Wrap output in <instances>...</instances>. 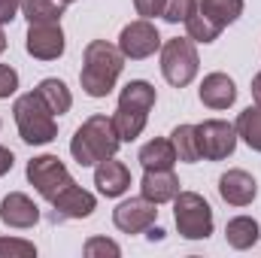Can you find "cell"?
Listing matches in <instances>:
<instances>
[{
    "mask_svg": "<svg viewBox=\"0 0 261 258\" xmlns=\"http://www.w3.org/2000/svg\"><path fill=\"white\" fill-rule=\"evenodd\" d=\"M122 70H125V55L119 46H113L107 40H91L82 52L79 85L88 97H107V94H113Z\"/></svg>",
    "mask_w": 261,
    "mask_h": 258,
    "instance_id": "1",
    "label": "cell"
},
{
    "mask_svg": "<svg viewBox=\"0 0 261 258\" xmlns=\"http://www.w3.org/2000/svg\"><path fill=\"white\" fill-rule=\"evenodd\" d=\"M119 146H122V140L113 125V116H103V113L88 116L70 137V155L79 167H97L100 161L113 158L119 152Z\"/></svg>",
    "mask_w": 261,
    "mask_h": 258,
    "instance_id": "2",
    "label": "cell"
},
{
    "mask_svg": "<svg viewBox=\"0 0 261 258\" xmlns=\"http://www.w3.org/2000/svg\"><path fill=\"white\" fill-rule=\"evenodd\" d=\"M12 119H15L18 137H21L28 146H49V143L58 137V116H55V113L49 110V104L37 94V88L15 97V104H12Z\"/></svg>",
    "mask_w": 261,
    "mask_h": 258,
    "instance_id": "3",
    "label": "cell"
},
{
    "mask_svg": "<svg viewBox=\"0 0 261 258\" xmlns=\"http://www.w3.org/2000/svg\"><path fill=\"white\" fill-rule=\"evenodd\" d=\"M158 58H161V76L167 79V85L186 88L197 79L200 55H197V43H192L189 37H173L161 43Z\"/></svg>",
    "mask_w": 261,
    "mask_h": 258,
    "instance_id": "4",
    "label": "cell"
},
{
    "mask_svg": "<svg viewBox=\"0 0 261 258\" xmlns=\"http://www.w3.org/2000/svg\"><path fill=\"white\" fill-rule=\"evenodd\" d=\"M173 222L182 240H206L216 228L213 207L197 192H179L173 197Z\"/></svg>",
    "mask_w": 261,
    "mask_h": 258,
    "instance_id": "5",
    "label": "cell"
},
{
    "mask_svg": "<svg viewBox=\"0 0 261 258\" xmlns=\"http://www.w3.org/2000/svg\"><path fill=\"white\" fill-rule=\"evenodd\" d=\"M24 176H28V183L34 186V192L40 194L43 200H52L61 189H67L73 183L67 164L58 155H49V152L46 155H34L28 161V167H24Z\"/></svg>",
    "mask_w": 261,
    "mask_h": 258,
    "instance_id": "6",
    "label": "cell"
},
{
    "mask_svg": "<svg viewBox=\"0 0 261 258\" xmlns=\"http://www.w3.org/2000/svg\"><path fill=\"white\" fill-rule=\"evenodd\" d=\"M197 131V152L200 161H225L234 155L237 149V128L225 119H203L200 125H195Z\"/></svg>",
    "mask_w": 261,
    "mask_h": 258,
    "instance_id": "7",
    "label": "cell"
},
{
    "mask_svg": "<svg viewBox=\"0 0 261 258\" xmlns=\"http://www.w3.org/2000/svg\"><path fill=\"white\" fill-rule=\"evenodd\" d=\"M116 46L122 49L125 61H146L161 49V34L152 24V18H134L122 28Z\"/></svg>",
    "mask_w": 261,
    "mask_h": 258,
    "instance_id": "8",
    "label": "cell"
},
{
    "mask_svg": "<svg viewBox=\"0 0 261 258\" xmlns=\"http://www.w3.org/2000/svg\"><path fill=\"white\" fill-rule=\"evenodd\" d=\"M67 49V37L61 21H37L28 24L24 34V52L34 61H58Z\"/></svg>",
    "mask_w": 261,
    "mask_h": 258,
    "instance_id": "9",
    "label": "cell"
},
{
    "mask_svg": "<svg viewBox=\"0 0 261 258\" xmlns=\"http://www.w3.org/2000/svg\"><path fill=\"white\" fill-rule=\"evenodd\" d=\"M155 222H158V203H152L143 194L119 200L113 210V225L122 234H146V228Z\"/></svg>",
    "mask_w": 261,
    "mask_h": 258,
    "instance_id": "10",
    "label": "cell"
},
{
    "mask_svg": "<svg viewBox=\"0 0 261 258\" xmlns=\"http://www.w3.org/2000/svg\"><path fill=\"white\" fill-rule=\"evenodd\" d=\"M49 203H52V213H49L52 222H79V219H88L97 210V197L88 189L76 186V183H70L67 189H61Z\"/></svg>",
    "mask_w": 261,
    "mask_h": 258,
    "instance_id": "11",
    "label": "cell"
},
{
    "mask_svg": "<svg viewBox=\"0 0 261 258\" xmlns=\"http://www.w3.org/2000/svg\"><path fill=\"white\" fill-rule=\"evenodd\" d=\"M40 219H43L40 207L24 192H9L0 200V222L12 231H31Z\"/></svg>",
    "mask_w": 261,
    "mask_h": 258,
    "instance_id": "12",
    "label": "cell"
},
{
    "mask_svg": "<svg viewBox=\"0 0 261 258\" xmlns=\"http://www.w3.org/2000/svg\"><path fill=\"white\" fill-rule=\"evenodd\" d=\"M197 97H200V104H203L206 110L222 113V110H231V107L237 104V85H234V79H231L228 73L213 70V73H206V76L200 79Z\"/></svg>",
    "mask_w": 261,
    "mask_h": 258,
    "instance_id": "13",
    "label": "cell"
},
{
    "mask_svg": "<svg viewBox=\"0 0 261 258\" xmlns=\"http://www.w3.org/2000/svg\"><path fill=\"white\" fill-rule=\"evenodd\" d=\"M219 197L228 203V207H249L255 197H258V183L252 173L234 167V170H225L219 176Z\"/></svg>",
    "mask_w": 261,
    "mask_h": 258,
    "instance_id": "14",
    "label": "cell"
},
{
    "mask_svg": "<svg viewBox=\"0 0 261 258\" xmlns=\"http://www.w3.org/2000/svg\"><path fill=\"white\" fill-rule=\"evenodd\" d=\"M130 170L125 161H119L116 155L113 158H107V161H100L97 167H94V186H97V192L103 194V197H125L130 189Z\"/></svg>",
    "mask_w": 261,
    "mask_h": 258,
    "instance_id": "15",
    "label": "cell"
},
{
    "mask_svg": "<svg viewBox=\"0 0 261 258\" xmlns=\"http://www.w3.org/2000/svg\"><path fill=\"white\" fill-rule=\"evenodd\" d=\"M182 192V183L179 176L173 173V167L167 170H143V179H140V194L149 197L152 203H173V197Z\"/></svg>",
    "mask_w": 261,
    "mask_h": 258,
    "instance_id": "16",
    "label": "cell"
},
{
    "mask_svg": "<svg viewBox=\"0 0 261 258\" xmlns=\"http://www.w3.org/2000/svg\"><path fill=\"white\" fill-rule=\"evenodd\" d=\"M137 161L143 164V170H167V167H176L179 158H176V149H173L170 137H155V140L140 146Z\"/></svg>",
    "mask_w": 261,
    "mask_h": 258,
    "instance_id": "17",
    "label": "cell"
},
{
    "mask_svg": "<svg viewBox=\"0 0 261 258\" xmlns=\"http://www.w3.org/2000/svg\"><path fill=\"white\" fill-rule=\"evenodd\" d=\"M225 240H228L231 249L246 252V249L258 246L261 225L252 219V216H234V219H228V225H225Z\"/></svg>",
    "mask_w": 261,
    "mask_h": 258,
    "instance_id": "18",
    "label": "cell"
},
{
    "mask_svg": "<svg viewBox=\"0 0 261 258\" xmlns=\"http://www.w3.org/2000/svg\"><path fill=\"white\" fill-rule=\"evenodd\" d=\"M155 100H158V91H155V85L146 82V79H130L128 85L119 91V107L137 110V113H152Z\"/></svg>",
    "mask_w": 261,
    "mask_h": 258,
    "instance_id": "19",
    "label": "cell"
},
{
    "mask_svg": "<svg viewBox=\"0 0 261 258\" xmlns=\"http://www.w3.org/2000/svg\"><path fill=\"white\" fill-rule=\"evenodd\" d=\"M37 94L49 104V110H52L55 116H64V113H70V107H73V91L67 88L64 79H58V76H46V79H40Z\"/></svg>",
    "mask_w": 261,
    "mask_h": 258,
    "instance_id": "20",
    "label": "cell"
},
{
    "mask_svg": "<svg viewBox=\"0 0 261 258\" xmlns=\"http://www.w3.org/2000/svg\"><path fill=\"white\" fill-rule=\"evenodd\" d=\"M197 9H200L210 21H216V24L225 31L228 24H234V21L243 15L246 3H243V0H197Z\"/></svg>",
    "mask_w": 261,
    "mask_h": 258,
    "instance_id": "21",
    "label": "cell"
},
{
    "mask_svg": "<svg viewBox=\"0 0 261 258\" xmlns=\"http://www.w3.org/2000/svg\"><path fill=\"white\" fill-rule=\"evenodd\" d=\"M234 128H237V137H240L252 152H261V104L246 107V110L237 116Z\"/></svg>",
    "mask_w": 261,
    "mask_h": 258,
    "instance_id": "22",
    "label": "cell"
},
{
    "mask_svg": "<svg viewBox=\"0 0 261 258\" xmlns=\"http://www.w3.org/2000/svg\"><path fill=\"white\" fill-rule=\"evenodd\" d=\"M146 122H149V113H137V110H125V107H116V113H113V125L119 131L122 143H134L146 131Z\"/></svg>",
    "mask_w": 261,
    "mask_h": 258,
    "instance_id": "23",
    "label": "cell"
},
{
    "mask_svg": "<svg viewBox=\"0 0 261 258\" xmlns=\"http://www.w3.org/2000/svg\"><path fill=\"white\" fill-rule=\"evenodd\" d=\"M67 3L64 0H21V15L28 18V24L37 21H61Z\"/></svg>",
    "mask_w": 261,
    "mask_h": 258,
    "instance_id": "24",
    "label": "cell"
},
{
    "mask_svg": "<svg viewBox=\"0 0 261 258\" xmlns=\"http://www.w3.org/2000/svg\"><path fill=\"white\" fill-rule=\"evenodd\" d=\"M170 143H173V149H176V158H179L182 164H197V161H200L195 125H176V128L170 131Z\"/></svg>",
    "mask_w": 261,
    "mask_h": 258,
    "instance_id": "25",
    "label": "cell"
},
{
    "mask_svg": "<svg viewBox=\"0 0 261 258\" xmlns=\"http://www.w3.org/2000/svg\"><path fill=\"white\" fill-rule=\"evenodd\" d=\"M186 37H189L192 43H203V46H210V43H216V40L222 37V28H219L216 21H210L200 9H195V15L186 18Z\"/></svg>",
    "mask_w": 261,
    "mask_h": 258,
    "instance_id": "26",
    "label": "cell"
},
{
    "mask_svg": "<svg viewBox=\"0 0 261 258\" xmlns=\"http://www.w3.org/2000/svg\"><path fill=\"white\" fill-rule=\"evenodd\" d=\"M82 255L85 258H119L122 255V246L110 237H88L85 246H82Z\"/></svg>",
    "mask_w": 261,
    "mask_h": 258,
    "instance_id": "27",
    "label": "cell"
},
{
    "mask_svg": "<svg viewBox=\"0 0 261 258\" xmlns=\"http://www.w3.org/2000/svg\"><path fill=\"white\" fill-rule=\"evenodd\" d=\"M195 9H197V0H167L161 18L167 24H186V18L195 15Z\"/></svg>",
    "mask_w": 261,
    "mask_h": 258,
    "instance_id": "28",
    "label": "cell"
},
{
    "mask_svg": "<svg viewBox=\"0 0 261 258\" xmlns=\"http://www.w3.org/2000/svg\"><path fill=\"white\" fill-rule=\"evenodd\" d=\"M37 246L21 237H0V258H34Z\"/></svg>",
    "mask_w": 261,
    "mask_h": 258,
    "instance_id": "29",
    "label": "cell"
},
{
    "mask_svg": "<svg viewBox=\"0 0 261 258\" xmlns=\"http://www.w3.org/2000/svg\"><path fill=\"white\" fill-rule=\"evenodd\" d=\"M18 91V70L9 64H0V100H9Z\"/></svg>",
    "mask_w": 261,
    "mask_h": 258,
    "instance_id": "30",
    "label": "cell"
},
{
    "mask_svg": "<svg viewBox=\"0 0 261 258\" xmlns=\"http://www.w3.org/2000/svg\"><path fill=\"white\" fill-rule=\"evenodd\" d=\"M164 3L167 0H134V9L140 18H158L164 15Z\"/></svg>",
    "mask_w": 261,
    "mask_h": 258,
    "instance_id": "31",
    "label": "cell"
},
{
    "mask_svg": "<svg viewBox=\"0 0 261 258\" xmlns=\"http://www.w3.org/2000/svg\"><path fill=\"white\" fill-rule=\"evenodd\" d=\"M21 12V0H0V24H9L12 18H18Z\"/></svg>",
    "mask_w": 261,
    "mask_h": 258,
    "instance_id": "32",
    "label": "cell"
},
{
    "mask_svg": "<svg viewBox=\"0 0 261 258\" xmlns=\"http://www.w3.org/2000/svg\"><path fill=\"white\" fill-rule=\"evenodd\" d=\"M12 167H15V155H12V149L0 146V176H6Z\"/></svg>",
    "mask_w": 261,
    "mask_h": 258,
    "instance_id": "33",
    "label": "cell"
},
{
    "mask_svg": "<svg viewBox=\"0 0 261 258\" xmlns=\"http://www.w3.org/2000/svg\"><path fill=\"white\" fill-rule=\"evenodd\" d=\"M164 234H167V231H164L161 225H149V228H146V240H149V243H161Z\"/></svg>",
    "mask_w": 261,
    "mask_h": 258,
    "instance_id": "34",
    "label": "cell"
},
{
    "mask_svg": "<svg viewBox=\"0 0 261 258\" xmlns=\"http://www.w3.org/2000/svg\"><path fill=\"white\" fill-rule=\"evenodd\" d=\"M249 91H252V100H255V104H261V70L252 76V85H249Z\"/></svg>",
    "mask_w": 261,
    "mask_h": 258,
    "instance_id": "35",
    "label": "cell"
},
{
    "mask_svg": "<svg viewBox=\"0 0 261 258\" xmlns=\"http://www.w3.org/2000/svg\"><path fill=\"white\" fill-rule=\"evenodd\" d=\"M6 52V31H3V24H0V55Z\"/></svg>",
    "mask_w": 261,
    "mask_h": 258,
    "instance_id": "36",
    "label": "cell"
},
{
    "mask_svg": "<svg viewBox=\"0 0 261 258\" xmlns=\"http://www.w3.org/2000/svg\"><path fill=\"white\" fill-rule=\"evenodd\" d=\"M64 3H73V0H64Z\"/></svg>",
    "mask_w": 261,
    "mask_h": 258,
    "instance_id": "37",
    "label": "cell"
},
{
    "mask_svg": "<svg viewBox=\"0 0 261 258\" xmlns=\"http://www.w3.org/2000/svg\"><path fill=\"white\" fill-rule=\"evenodd\" d=\"M0 128H3V122H0Z\"/></svg>",
    "mask_w": 261,
    "mask_h": 258,
    "instance_id": "38",
    "label": "cell"
}]
</instances>
